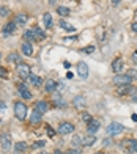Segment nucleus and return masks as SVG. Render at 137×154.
I'll use <instances>...</instances> for the list:
<instances>
[{"mask_svg": "<svg viewBox=\"0 0 137 154\" xmlns=\"http://www.w3.org/2000/svg\"><path fill=\"white\" fill-rule=\"evenodd\" d=\"M14 115H16V118L18 120H25L28 116V109H27V105H25L24 102H16L14 104Z\"/></svg>", "mask_w": 137, "mask_h": 154, "instance_id": "obj_1", "label": "nucleus"}, {"mask_svg": "<svg viewBox=\"0 0 137 154\" xmlns=\"http://www.w3.org/2000/svg\"><path fill=\"white\" fill-rule=\"evenodd\" d=\"M123 130H125V126H123L121 123L113 121V123H110V124H109L107 134H109V135H118V134H121V132H123Z\"/></svg>", "mask_w": 137, "mask_h": 154, "instance_id": "obj_2", "label": "nucleus"}, {"mask_svg": "<svg viewBox=\"0 0 137 154\" xmlns=\"http://www.w3.org/2000/svg\"><path fill=\"white\" fill-rule=\"evenodd\" d=\"M18 76L21 77L22 80H27L28 77H30V66L21 61V63L18 65Z\"/></svg>", "mask_w": 137, "mask_h": 154, "instance_id": "obj_3", "label": "nucleus"}, {"mask_svg": "<svg viewBox=\"0 0 137 154\" xmlns=\"http://www.w3.org/2000/svg\"><path fill=\"white\" fill-rule=\"evenodd\" d=\"M131 82H132V79H131V77H128L126 74H117L115 77H113V83L118 85V86H121V85H131Z\"/></svg>", "mask_w": 137, "mask_h": 154, "instance_id": "obj_4", "label": "nucleus"}, {"mask_svg": "<svg viewBox=\"0 0 137 154\" xmlns=\"http://www.w3.org/2000/svg\"><path fill=\"white\" fill-rule=\"evenodd\" d=\"M74 124L73 123H68V121H65V123H60V126H58V132L62 134V135H66V134H73L74 132Z\"/></svg>", "mask_w": 137, "mask_h": 154, "instance_id": "obj_5", "label": "nucleus"}, {"mask_svg": "<svg viewBox=\"0 0 137 154\" xmlns=\"http://www.w3.org/2000/svg\"><path fill=\"white\" fill-rule=\"evenodd\" d=\"M99 128H101V121H98V120H92V121L87 123V132L90 135H95Z\"/></svg>", "mask_w": 137, "mask_h": 154, "instance_id": "obj_6", "label": "nucleus"}, {"mask_svg": "<svg viewBox=\"0 0 137 154\" xmlns=\"http://www.w3.org/2000/svg\"><path fill=\"white\" fill-rule=\"evenodd\" d=\"M0 143H2L3 151H9L11 149V137H9V134H3L0 137Z\"/></svg>", "mask_w": 137, "mask_h": 154, "instance_id": "obj_7", "label": "nucleus"}, {"mask_svg": "<svg viewBox=\"0 0 137 154\" xmlns=\"http://www.w3.org/2000/svg\"><path fill=\"white\" fill-rule=\"evenodd\" d=\"M136 86H132V85H121L120 86V90H118V95L120 96H125V95H134L136 93Z\"/></svg>", "mask_w": 137, "mask_h": 154, "instance_id": "obj_8", "label": "nucleus"}, {"mask_svg": "<svg viewBox=\"0 0 137 154\" xmlns=\"http://www.w3.org/2000/svg\"><path fill=\"white\" fill-rule=\"evenodd\" d=\"M49 109H51V104L47 101H39V102L35 104V110H38L39 113H46Z\"/></svg>", "mask_w": 137, "mask_h": 154, "instance_id": "obj_9", "label": "nucleus"}, {"mask_svg": "<svg viewBox=\"0 0 137 154\" xmlns=\"http://www.w3.org/2000/svg\"><path fill=\"white\" fill-rule=\"evenodd\" d=\"M123 68H125V61H123V58H117V60H113V63H112V69H113V72L120 74V72L123 71Z\"/></svg>", "mask_w": 137, "mask_h": 154, "instance_id": "obj_10", "label": "nucleus"}, {"mask_svg": "<svg viewBox=\"0 0 137 154\" xmlns=\"http://www.w3.org/2000/svg\"><path fill=\"white\" fill-rule=\"evenodd\" d=\"M77 72L82 79H87V77H88V66H87L83 61H79L77 63Z\"/></svg>", "mask_w": 137, "mask_h": 154, "instance_id": "obj_11", "label": "nucleus"}, {"mask_svg": "<svg viewBox=\"0 0 137 154\" xmlns=\"http://www.w3.org/2000/svg\"><path fill=\"white\" fill-rule=\"evenodd\" d=\"M18 88H19V95L24 99H32V93L27 90V86H25L24 83H18Z\"/></svg>", "mask_w": 137, "mask_h": 154, "instance_id": "obj_12", "label": "nucleus"}, {"mask_svg": "<svg viewBox=\"0 0 137 154\" xmlns=\"http://www.w3.org/2000/svg\"><path fill=\"white\" fill-rule=\"evenodd\" d=\"M44 90L47 93H54L57 90V82H55V80H52V79H47L44 82Z\"/></svg>", "mask_w": 137, "mask_h": 154, "instance_id": "obj_13", "label": "nucleus"}, {"mask_svg": "<svg viewBox=\"0 0 137 154\" xmlns=\"http://www.w3.org/2000/svg\"><path fill=\"white\" fill-rule=\"evenodd\" d=\"M16 32V22L13 21V22H8L5 27H3V35H11V33H14Z\"/></svg>", "mask_w": 137, "mask_h": 154, "instance_id": "obj_14", "label": "nucleus"}, {"mask_svg": "<svg viewBox=\"0 0 137 154\" xmlns=\"http://www.w3.org/2000/svg\"><path fill=\"white\" fill-rule=\"evenodd\" d=\"M73 104H74V107H77V109H82V107L87 105V99L83 98V96H76V98L73 99Z\"/></svg>", "mask_w": 137, "mask_h": 154, "instance_id": "obj_15", "label": "nucleus"}, {"mask_svg": "<svg viewBox=\"0 0 137 154\" xmlns=\"http://www.w3.org/2000/svg\"><path fill=\"white\" fill-rule=\"evenodd\" d=\"M32 32H33V35H35V39H36V41H43V39H46V33L43 32L39 27H35Z\"/></svg>", "mask_w": 137, "mask_h": 154, "instance_id": "obj_16", "label": "nucleus"}, {"mask_svg": "<svg viewBox=\"0 0 137 154\" xmlns=\"http://www.w3.org/2000/svg\"><path fill=\"white\" fill-rule=\"evenodd\" d=\"M22 52H24V55H27V57H32L33 55V47H32V44L27 41H24L22 43Z\"/></svg>", "mask_w": 137, "mask_h": 154, "instance_id": "obj_17", "label": "nucleus"}, {"mask_svg": "<svg viewBox=\"0 0 137 154\" xmlns=\"http://www.w3.org/2000/svg\"><path fill=\"white\" fill-rule=\"evenodd\" d=\"M39 121H41V113H39L38 110H33L32 115H30V123H32V124H38Z\"/></svg>", "mask_w": 137, "mask_h": 154, "instance_id": "obj_18", "label": "nucleus"}, {"mask_svg": "<svg viewBox=\"0 0 137 154\" xmlns=\"http://www.w3.org/2000/svg\"><path fill=\"white\" fill-rule=\"evenodd\" d=\"M27 14H24V13H21V14H16L14 18V22L16 25H25V22H27Z\"/></svg>", "mask_w": 137, "mask_h": 154, "instance_id": "obj_19", "label": "nucleus"}, {"mask_svg": "<svg viewBox=\"0 0 137 154\" xmlns=\"http://www.w3.org/2000/svg\"><path fill=\"white\" fill-rule=\"evenodd\" d=\"M13 149H14V153H24L25 149H27V143L25 142H18V143H14Z\"/></svg>", "mask_w": 137, "mask_h": 154, "instance_id": "obj_20", "label": "nucleus"}, {"mask_svg": "<svg viewBox=\"0 0 137 154\" xmlns=\"http://www.w3.org/2000/svg\"><path fill=\"white\" fill-rule=\"evenodd\" d=\"M95 143H96V137L95 135H90V134L82 140V145L83 146H92V145H95Z\"/></svg>", "mask_w": 137, "mask_h": 154, "instance_id": "obj_21", "label": "nucleus"}, {"mask_svg": "<svg viewBox=\"0 0 137 154\" xmlns=\"http://www.w3.org/2000/svg\"><path fill=\"white\" fill-rule=\"evenodd\" d=\"M43 22H44L46 28H51V27H52V16H51V13H44V16H43Z\"/></svg>", "mask_w": 137, "mask_h": 154, "instance_id": "obj_22", "label": "nucleus"}, {"mask_svg": "<svg viewBox=\"0 0 137 154\" xmlns=\"http://www.w3.org/2000/svg\"><path fill=\"white\" fill-rule=\"evenodd\" d=\"M28 80H30V82H32L35 86H39V85H43V79H41V77H38V76H33V74H30Z\"/></svg>", "mask_w": 137, "mask_h": 154, "instance_id": "obj_23", "label": "nucleus"}, {"mask_svg": "<svg viewBox=\"0 0 137 154\" xmlns=\"http://www.w3.org/2000/svg\"><path fill=\"white\" fill-rule=\"evenodd\" d=\"M24 39H25L27 43L36 41V39H35V35H33V32H32V30H25V32H24Z\"/></svg>", "mask_w": 137, "mask_h": 154, "instance_id": "obj_24", "label": "nucleus"}, {"mask_svg": "<svg viewBox=\"0 0 137 154\" xmlns=\"http://www.w3.org/2000/svg\"><path fill=\"white\" fill-rule=\"evenodd\" d=\"M8 61L9 63H18V65H19V63H21V57H19L16 52H13V53H9V55H8Z\"/></svg>", "mask_w": 137, "mask_h": 154, "instance_id": "obj_25", "label": "nucleus"}, {"mask_svg": "<svg viewBox=\"0 0 137 154\" xmlns=\"http://www.w3.org/2000/svg\"><path fill=\"white\" fill-rule=\"evenodd\" d=\"M71 145H73V148H77V146H81L82 145V138L76 134L74 137H73V140H71Z\"/></svg>", "mask_w": 137, "mask_h": 154, "instance_id": "obj_26", "label": "nucleus"}, {"mask_svg": "<svg viewBox=\"0 0 137 154\" xmlns=\"http://www.w3.org/2000/svg\"><path fill=\"white\" fill-rule=\"evenodd\" d=\"M60 27H62V28H65V30H68V32H76V27H73V25H69V24H66L65 21H60Z\"/></svg>", "mask_w": 137, "mask_h": 154, "instance_id": "obj_27", "label": "nucleus"}, {"mask_svg": "<svg viewBox=\"0 0 137 154\" xmlns=\"http://www.w3.org/2000/svg\"><path fill=\"white\" fill-rule=\"evenodd\" d=\"M57 13H58L60 16H63V18H65V16L69 14V9L66 8V6H58V8H57Z\"/></svg>", "mask_w": 137, "mask_h": 154, "instance_id": "obj_28", "label": "nucleus"}, {"mask_svg": "<svg viewBox=\"0 0 137 154\" xmlns=\"http://www.w3.org/2000/svg\"><path fill=\"white\" fill-rule=\"evenodd\" d=\"M9 14H11V11H9L8 6H0V16H2V18H6V16H9Z\"/></svg>", "mask_w": 137, "mask_h": 154, "instance_id": "obj_29", "label": "nucleus"}, {"mask_svg": "<svg viewBox=\"0 0 137 154\" xmlns=\"http://www.w3.org/2000/svg\"><path fill=\"white\" fill-rule=\"evenodd\" d=\"M129 151L131 153H137V140L131 138V145H129Z\"/></svg>", "mask_w": 137, "mask_h": 154, "instance_id": "obj_30", "label": "nucleus"}, {"mask_svg": "<svg viewBox=\"0 0 137 154\" xmlns=\"http://www.w3.org/2000/svg\"><path fill=\"white\" fill-rule=\"evenodd\" d=\"M126 76L131 77L132 80L137 79V69H128V71H126Z\"/></svg>", "mask_w": 137, "mask_h": 154, "instance_id": "obj_31", "label": "nucleus"}, {"mask_svg": "<svg viewBox=\"0 0 137 154\" xmlns=\"http://www.w3.org/2000/svg\"><path fill=\"white\" fill-rule=\"evenodd\" d=\"M82 120H83V121H85V123H88V121H92V115H90V113L88 112H83L82 113Z\"/></svg>", "mask_w": 137, "mask_h": 154, "instance_id": "obj_32", "label": "nucleus"}, {"mask_svg": "<svg viewBox=\"0 0 137 154\" xmlns=\"http://www.w3.org/2000/svg\"><path fill=\"white\" fill-rule=\"evenodd\" d=\"M81 52H83V53H92V52H95V46H87V47H83Z\"/></svg>", "mask_w": 137, "mask_h": 154, "instance_id": "obj_33", "label": "nucleus"}, {"mask_svg": "<svg viewBox=\"0 0 137 154\" xmlns=\"http://www.w3.org/2000/svg\"><path fill=\"white\" fill-rule=\"evenodd\" d=\"M0 77H2V79H6V77H8V71H6L3 66H0Z\"/></svg>", "mask_w": 137, "mask_h": 154, "instance_id": "obj_34", "label": "nucleus"}, {"mask_svg": "<svg viewBox=\"0 0 137 154\" xmlns=\"http://www.w3.org/2000/svg\"><path fill=\"white\" fill-rule=\"evenodd\" d=\"M46 132H47V135L49 137H54L55 135V130L51 128V126H46Z\"/></svg>", "mask_w": 137, "mask_h": 154, "instance_id": "obj_35", "label": "nucleus"}, {"mask_svg": "<svg viewBox=\"0 0 137 154\" xmlns=\"http://www.w3.org/2000/svg\"><path fill=\"white\" fill-rule=\"evenodd\" d=\"M66 154H81V149L79 148H71V149L66 151Z\"/></svg>", "mask_w": 137, "mask_h": 154, "instance_id": "obj_36", "label": "nucleus"}, {"mask_svg": "<svg viewBox=\"0 0 137 154\" xmlns=\"http://www.w3.org/2000/svg\"><path fill=\"white\" fill-rule=\"evenodd\" d=\"M44 145H46L44 140H39V142H35V145H33V146H35V148H43Z\"/></svg>", "mask_w": 137, "mask_h": 154, "instance_id": "obj_37", "label": "nucleus"}, {"mask_svg": "<svg viewBox=\"0 0 137 154\" xmlns=\"http://www.w3.org/2000/svg\"><path fill=\"white\" fill-rule=\"evenodd\" d=\"M57 90H58V91H63V90H65V83H57Z\"/></svg>", "mask_w": 137, "mask_h": 154, "instance_id": "obj_38", "label": "nucleus"}, {"mask_svg": "<svg viewBox=\"0 0 137 154\" xmlns=\"http://www.w3.org/2000/svg\"><path fill=\"white\" fill-rule=\"evenodd\" d=\"M132 60H134V63L137 65V51H136V52H132Z\"/></svg>", "mask_w": 137, "mask_h": 154, "instance_id": "obj_39", "label": "nucleus"}, {"mask_svg": "<svg viewBox=\"0 0 137 154\" xmlns=\"http://www.w3.org/2000/svg\"><path fill=\"white\" fill-rule=\"evenodd\" d=\"M131 28H132V32H136V33H137V22H134V24L131 25Z\"/></svg>", "mask_w": 137, "mask_h": 154, "instance_id": "obj_40", "label": "nucleus"}, {"mask_svg": "<svg viewBox=\"0 0 137 154\" xmlns=\"http://www.w3.org/2000/svg\"><path fill=\"white\" fill-rule=\"evenodd\" d=\"M110 2H112V5H113V6H117V5L120 3V0H110Z\"/></svg>", "mask_w": 137, "mask_h": 154, "instance_id": "obj_41", "label": "nucleus"}, {"mask_svg": "<svg viewBox=\"0 0 137 154\" xmlns=\"http://www.w3.org/2000/svg\"><path fill=\"white\" fill-rule=\"evenodd\" d=\"M132 102H137V93H134V95H132Z\"/></svg>", "mask_w": 137, "mask_h": 154, "instance_id": "obj_42", "label": "nucleus"}, {"mask_svg": "<svg viewBox=\"0 0 137 154\" xmlns=\"http://www.w3.org/2000/svg\"><path fill=\"white\" fill-rule=\"evenodd\" d=\"M65 68H66V69H69V68H71V63H68V61H65Z\"/></svg>", "mask_w": 137, "mask_h": 154, "instance_id": "obj_43", "label": "nucleus"}, {"mask_svg": "<svg viewBox=\"0 0 137 154\" xmlns=\"http://www.w3.org/2000/svg\"><path fill=\"white\" fill-rule=\"evenodd\" d=\"M54 154H63V153L60 151V149H55V151H54Z\"/></svg>", "mask_w": 137, "mask_h": 154, "instance_id": "obj_44", "label": "nucleus"}, {"mask_svg": "<svg viewBox=\"0 0 137 154\" xmlns=\"http://www.w3.org/2000/svg\"><path fill=\"white\" fill-rule=\"evenodd\" d=\"M132 121H137V115H132Z\"/></svg>", "mask_w": 137, "mask_h": 154, "instance_id": "obj_45", "label": "nucleus"}, {"mask_svg": "<svg viewBox=\"0 0 137 154\" xmlns=\"http://www.w3.org/2000/svg\"><path fill=\"white\" fill-rule=\"evenodd\" d=\"M49 3H55V0H49Z\"/></svg>", "mask_w": 137, "mask_h": 154, "instance_id": "obj_46", "label": "nucleus"}, {"mask_svg": "<svg viewBox=\"0 0 137 154\" xmlns=\"http://www.w3.org/2000/svg\"><path fill=\"white\" fill-rule=\"evenodd\" d=\"M95 154H104V153H95Z\"/></svg>", "mask_w": 137, "mask_h": 154, "instance_id": "obj_47", "label": "nucleus"}, {"mask_svg": "<svg viewBox=\"0 0 137 154\" xmlns=\"http://www.w3.org/2000/svg\"><path fill=\"white\" fill-rule=\"evenodd\" d=\"M39 154H47V153H39Z\"/></svg>", "mask_w": 137, "mask_h": 154, "instance_id": "obj_48", "label": "nucleus"}, {"mask_svg": "<svg viewBox=\"0 0 137 154\" xmlns=\"http://www.w3.org/2000/svg\"><path fill=\"white\" fill-rule=\"evenodd\" d=\"M0 57H2V55H0Z\"/></svg>", "mask_w": 137, "mask_h": 154, "instance_id": "obj_49", "label": "nucleus"}]
</instances>
